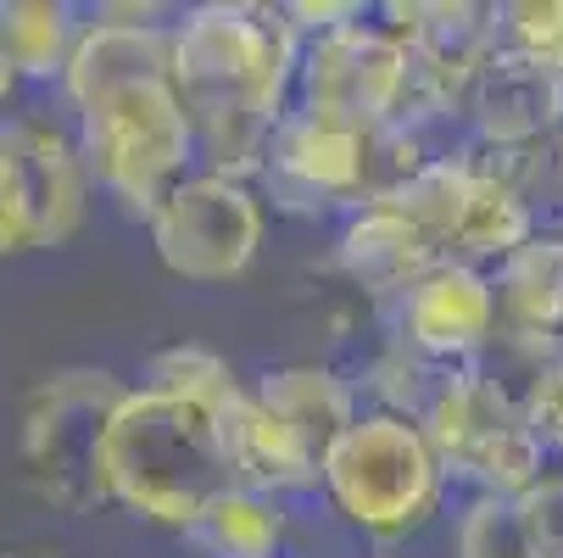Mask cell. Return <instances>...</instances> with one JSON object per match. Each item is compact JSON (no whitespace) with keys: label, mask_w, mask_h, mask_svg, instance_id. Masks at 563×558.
Returning a JSON list of instances; mask_svg holds the SVG:
<instances>
[{"label":"cell","mask_w":563,"mask_h":558,"mask_svg":"<svg viewBox=\"0 0 563 558\" xmlns=\"http://www.w3.org/2000/svg\"><path fill=\"white\" fill-rule=\"evenodd\" d=\"M497 330L519 347H541L563 330V234H530L497 263Z\"/></svg>","instance_id":"15"},{"label":"cell","mask_w":563,"mask_h":558,"mask_svg":"<svg viewBox=\"0 0 563 558\" xmlns=\"http://www.w3.org/2000/svg\"><path fill=\"white\" fill-rule=\"evenodd\" d=\"M457 558H541L525 497H479L457 519Z\"/></svg>","instance_id":"19"},{"label":"cell","mask_w":563,"mask_h":558,"mask_svg":"<svg viewBox=\"0 0 563 558\" xmlns=\"http://www.w3.org/2000/svg\"><path fill=\"white\" fill-rule=\"evenodd\" d=\"M301 73V29L285 7L212 0L174 29V96L212 174L240 179L268 163L285 123L290 78Z\"/></svg>","instance_id":"1"},{"label":"cell","mask_w":563,"mask_h":558,"mask_svg":"<svg viewBox=\"0 0 563 558\" xmlns=\"http://www.w3.org/2000/svg\"><path fill=\"white\" fill-rule=\"evenodd\" d=\"M503 45L563 67V0H514V7H503Z\"/></svg>","instance_id":"20"},{"label":"cell","mask_w":563,"mask_h":558,"mask_svg":"<svg viewBox=\"0 0 563 558\" xmlns=\"http://www.w3.org/2000/svg\"><path fill=\"white\" fill-rule=\"evenodd\" d=\"M23 247H29V218H23V201H18V185H12L7 156H0V258L23 252Z\"/></svg>","instance_id":"23"},{"label":"cell","mask_w":563,"mask_h":558,"mask_svg":"<svg viewBox=\"0 0 563 558\" xmlns=\"http://www.w3.org/2000/svg\"><path fill=\"white\" fill-rule=\"evenodd\" d=\"M151 241L179 280H234L263 247V201L212 168L190 174L151 212Z\"/></svg>","instance_id":"8"},{"label":"cell","mask_w":563,"mask_h":558,"mask_svg":"<svg viewBox=\"0 0 563 558\" xmlns=\"http://www.w3.org/2000/svg\"><path fill=\"white\" fill-rule=\"evenodd\" d=\"M0 156H7L29 218V247L73 241L78 223H85V163H78V151L45 123H7L0 129Z\"/></svg>","instance_id":"13"},{"label":"cell","mask_w":563,"mask_h":558,"mask_svg":"<svg viewBox=\"0 0 563 558\" xmlns=\"http://www.w3.org/2000/svg\"><path fill=\"white\" fill-rule=\"evenodd\" d=\"M107 492L156 525L185 530L212 497L234 492L218 414L185 391H129L107 430Z\"/></svg>","instance_id":"2"},{"label":"cell","mask_w":563,"mask_h":558,"mask_svg":"<svg viewBox=\"0 0 563 558\" xmlns=\"http://www.w3.org/2000/svg\"><path fill=\"white\" fill-rule=\"evenodd\" d=\"M123 385L107 369H62L23 403L18 463L29 486L62 514H96L107 492V430L123 403Z\"/></svg>","instance_id":"3"},{"label":"cell","mask_w":563,"mask_h":558,"mask_svg":"<svg viewBox=\"0 0 563 558\" xmlns=\"http://www.w3.org/2000/svg\"><path fill=\"white\" fill-rule=\"evenodd\" d=\"M396 341L435 363H468L497 341V291L474 263H441L396 302Z\"/></svg>","instance_id":"12"},{"label":"cell","mask_w":563,"mask_h":558,"mask_svg":"<svg viewBox=\"0 0 563 558\" xmlns=\"http://www.w3.org/2000/svg\"><path fill=\"white\" fill-rule=\"evenodd\" d=\"M525 414H530L541 447H558L563 452V358L547 363V374L525 391Z\"/></svg>","instance_id":"21"},{"label":"cell","mask_w":563,"mask_h":558,"mask_svg":"<svg viewBox=\"0 0 563 558\" xmlns=\"http://www.w3.org/2000/svg\"><path fill=\"white\" fill-rule=\"evenodd\" d=\"M341 269L363 285V291H374V296H408L424 274H435L441 269V258H435V247L424 241V234L401 218L390 201H363L357 212H352V223H346V234H341Z\"/></svg>","instance_id":"14"},{"label":"cell","mask_w":563,"mask_h":558,"mask_svg":"<svg viewBox=\"0 0 563 558\" xmlns=\"http://www.w3.org/2000/svg\"><path fill=\"white\" fill-rule=\"evenodd\" d=\"M12 78H18V73H12V62H7V51H0V101H7V96H12Z\"/></svg>","instance_id":"24"},{"label":"cell","mask_w":563,"mask_h":558,"mask_svg":"<svg viewBox=\"0 0 563 558\" xmlns=\"http://www.w3.org/2000/svg\"><path fill=\"white\" fill-rule=\"evenodd\" d=\"M185 541H190L196 552H207V558H279L285 519H279L274 497L234 486V492L212 497V503L185 525Z\"/></svg>","instance_id":"17"},{"label":"cell","mask_w":563,"mask_h":558,"mask_svg":"<svg viewBox=\"0 0 563 558\" xmlns=\"http://www.w3.org/2000/svg\"><path fill=\"white\" fill-rule=\"evenodd\" d=\"M296 90L307 112H324L363 134L390 129L401 112V90H408V18H401V7L396 23H368V12L352 7L346 23L312 34L301 45Z\"/></svg>","instance_id":"7"},{"label":"cell","mask_w":563,"mask_h":558,"mask_svg":"<svg viewBox=\"0 0 563 558\" xmlns=\"http://www.w3.org/2000/svg\"><path fill=\"white\" fill-rule=\"evenodd\" d=\"M441 481L446 469L430 436L401 414H363L324 463L330 503L363 536H379V541H396L413 525H424L430 508L441 503Z\"/></svg>","instance_id":"5"},{"label":"cell","mask_w":563,"mask_h":558,"mask_svg":"<svg viewBox=\"0 0 563 558\" xmlns=\"http://www.w3.org/2000/svg\"><path fill=\"white\" fill-rule=\"evenodd\" d=\"M419 430L430 436L441 469L474 481L479 497H525L547 481V447L525 403L492 369L457 363L419 414Z\"/></svg>","instance_id":"4"},{"label":"cell","mask_w":563,"mask_h":558,"mask_svg":"<svg viewBox=\"0 0 563 558\" xmlns=\"http://www.w3.org/2000/svg\"><path fill=\"white\" fill-rule=\"evenodd\" d=\"M552 174H558V190H563V134H558V145H552Z\"/></svg>","instance_id":"25"},{"label":"cell","mask_w":563,"mask_h":558,"mask_svg":"<svg viewBox=\"0 0 563 558\" xmlns=\"http://www.w3.org/2000/svg\"><path fill=\"white\" fill-rule=\"evenodd\" d=\"M263 174H268L274 196H285L296 207H335V201L363 207L379 190V179H374V134L296 107L274 129Z\"/></svg>","instance_id":"9"},{"label":"cell","mask_w":563,"mask_h":558,"mask_svg":"<svg viewBox=\"0 0 563 558\" xmlns=\"http://www.w3.org/2000/svg\"><path fill=\"white\" fill-rule=\"evenodd\" d=\"M62 85L78 112L140 85H174V29L151 23V12H134V7L107 12L101 23L78 29Z\"/></svg>","instance_id":"11"},{"label":"cell","mask_w":563,"mask_h":558,"mask_svg":"<svg viewBox=\"0 0 563 558\" xmlns=\"http://www.w3.org/2000/svg\"><path fill=\"white\" fill-rule=\"evenodd\" d=\"M85 118V163L90 174L151 223L163 196L190 179L185 163L196 156V129L174 96V85H140L112 101H96Z\"/></svg>","instance_id":"6"},{"label":"cell","mask_w":563,"mask_h":558,"mask_svg":"<svg viewBox=\"0 0 563 558\" xmlns=\"http://www.w3.org/2000/svg\"><path fill=\"white\" fill-rule=\"evenodd\" d=\"M463 112L486 151L519 156V151L563 134V67H552L530 51L497 45L486 56V67L474 73Z\"/></svg>","instance_id":"10"},{"label":"cell","mask_w":563,"mask_h":558,"mask_svg":"<svg viewBox=\"0 0 563 558\" xmlns=\"http://www.w3.org/2000/svg\"><path fill=\"white\" fill-rule=\"evenodd\" d=\"M525 514L541 541V558H563V474H547L536 492H525Z\"/></svg>","instance_id":"22"},{"label":"cell","mask_w":563,"mask_h":558,"mask_svg":"<svg viewBox=\"0 0 563 558\" xmlns=\"http://www.w3.org/2000/svg\"><path fill=\"white\" fill-rule=\"evenodd\" d=\"M257 403L296 436V447L312 458L318 474H324V463L341 447V436L363 419L357 403H352V391L330 369H274L257 385Z\"/></svg>","instance_id":"16"},{"label":"cell","mask_w":563,"mask_h":558,"mask_svg":"<svg viewBox=\"0 0 563 558\" xmlns=\"http://www.w3.org/2000/svg\"><path fill=\"white\" fill-rule=\"evenodd\" d=\"M0 558H56V552H0Z\"/></svg>","instance_id":"26"},{"label":"cell","mask_w":563,"mask_h":558,"mask_svg":"<svg viewBox=\"0 0 563 558\" xmlns=\"http://www.w3.org/2000/svg\"><path fill=\"white\" fill-rule=\"evenodd\" d=\"M73 40V18L56 0H0V51H7L12 73H67Z\"/></svg>","instance_id":"18"}]
</instances>
